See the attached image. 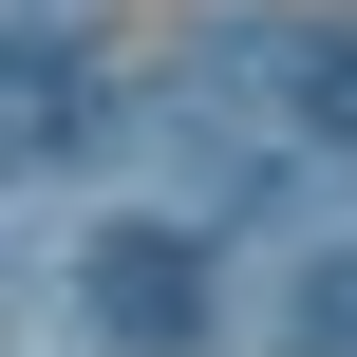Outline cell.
<instances>
[{
    "instance_id": "6da1fadb",
    "label": "cell",
    "mask_w": 357,
    "mask_h": 357,
    "mask_svg": "<svg viewBox=\"0 0 357 357\" xmlns=\"http://www.w3.org/2000/svg\"><path fill=\"white\" fill-rule=\"evenodd\" d=\"M75 320H94V357H207V226H94Z\"/></svg>"
},
{
    "instance_id": "7a4b0ae2",
    "label": "cell",
    "mask_w": 357,
    "mask_h": 357,
    "mask_svg": "<svg viewBox=\"0 0 357 357\" xmlns=\"http://www.w3.org/2000/svg\"><path fill=\"white\" fill-rule=\"evenodd\" d=\"M113 132V75H94V38H56V19H0V169H75Z\"/></svg>"
},
{
    "instance_id": "3957f363",
    "label": "cell",
    "mask_w": 357,
    "mask_h": 357,
    "mask_svg": "<svg viewBox=\"0 0 357 357\" xmlns=\"http://www.w3.org/2000/svg\"><path fill=\"white\" fill-rule=\"evenodd\" d=\"M282 75H301V113H320V132H339V151H357V38H301Z\"/></svg>"
},
{
    "instance_id": "277c9868",
    "label": "cell",
    "mask_w": 357,
    "mask_h": 357,
    "mask_svg": "<svg viewBox=\"0 0 357 357\" xmlns=\"http://www.w3.org/2000/svg\"><path fill=\"white\" fill-rule=\"evenodd\" d=\"M282 339H301V357H357V264H320V282H301V320H282Z\"/></svg>"
}]
</instances>
